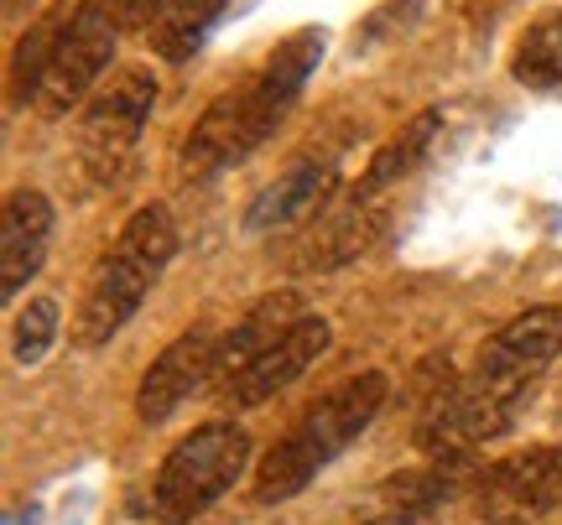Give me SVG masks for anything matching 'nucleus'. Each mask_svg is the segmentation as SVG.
Here are the masks:
<instances>
[{
	"label": "nucleus",
	"instance_id": "nucleus-1",
	"mask_svg": "<svg viewBox=\"0 0 562 525\" xmlns=\"http://www.w3.org/2000/svg\"><path fill=\"white\" fill-rule=\"evenodd\" d=\"M323 62V32H297L256 68V79L229 89L199 115V125L182 141V178L203 182L220 178L229 167H240L256 146L286 121V110L297 104L302 83L318 73Z\"/></svg>",
	"mask_w": 562,
	"mask_h": 525
},
{
	"label": "nucleus",
	"instance_id": "nucleus-2",
	"mask_svg": "<svg viewBox=\"0 0 562 525\" xmlns=\"http://www.w3.org/2000/svg\"><path fill=\"white\" fill-rule=\"evenodd\" d=\"M385 396H391V380H385L381 369H364V375L334 385L323 401L307 406L302 422L292 426L261 458V468H256V500H261V505H281V500L302 494L323 468L339 458L344 447L360 437L364 426L381 416Z\"/></svg>",
	"mask_w": 562,
	"mask_h": 525
},
{
	"label": "nucleus",
	"instance_id": "nucleus-3",
	"mask_svg": "<svg viewBox=\"0 0 562 525\" xmlns=\"http://www.w3.org/2000/svg\"><path fill=\"white\" fill-rule=\"evenodd\" d=\"M178 255V224L167 208H136L131 224L121 229L115 250L100 261L94 282L83 292L79 307V344L83 349H100L121 333L131 318L140 312V303L151 297L157 276L167 271V261Z\"/></svg>",
	"mask_w": 562,
	"mask_h": 525
},
{
	"label": "nucleus",
	"instance_id": "nucleus-4",
	"mask_svg": "<svg viewBox=\"0 0 562 525\" xmlns=\"http://www.w3.org/2000/svg\"><path fill=\"white\" fill-rule=\"evenodd\" d=\"M250 464V437L235 422H203L199 432H188L167 464H161L157 484H151V505H157L161 525H188L203 510L224 500L235 479Z\"/></svg>",
	"mask_w": 562,
	"mask_h": 525
},
{
	"label": "nucleus",
	"instance_id": "nucleus-5",
	"mask_svg": "<svg viewBox=\"0 0 562 525\" xmlns=\"http://www.w3.org/2000/svg\"><path fill=\"white\" fill-rule=\"evenodd\" d=\"M521 401L526 390H510V385L474 369L469 380H453L448 390H438L427 401L417 422V447L432 464H469L474 447L495 443V437H505L516 426Z\"/></svg>",
	"mask_w": 562,
	"mask_h": 525
},
{
	"label": "nucleus",
	"instance_id": "nucleus-6",
	"mask_svg": "<svg viewBox=\"0 0 562 525\" xmlns=\"http://www.w3.org/2000/svg\"><path fill=\"white\" fill-rule=\"evenodd\" d=\"M151 104H157V79L146 68H121L89 100L79 121V162L94 187H121L131 178L140 130L151 121Z\"/></svg>",
	"mask_w": 562,
	"mask_h": 525
},
{
	"label": "nucleus",
	"instance_id": "nucleus-7",
	"mask_svg": "<svg viewBox=\"0 0 562 525\" xmlns=\"http://www.w3.org/2000/svg\"><path fill=\"white\" fill-rule=\"evenodd\" d=\"M115 37H121V21L100 0H83L79 11L63 21L58 32H53L47 62H42L37 94H32L42 115H68L100 83V73L115 58Z\"/></svg>",
	"mask_w": 562,
	"mask_h": 525
},
{
	"label": "nucleus",
	"instance_id": "nucleus-8",
	"mask_svg": "<svg viewBox=\"0 0 562 525\" xmlns=\"http://www.w3.org/2000/svg\"><path fill=\"white\" fill-rule=\"evenodd\" d=\"M474 505L490 525H526L562 505V447H531L474 479Z\"/></svg>",
	"mask_w": 562,
	"mask_h": 525
},
{
	"label": "nucleus",
	"instance_id": "nucleus-9",
	"mask_svg": "<svg viewBox=\"0 0 562 525\" xmlns=\"http://www.w3.org/2000/svg\"><path fill=\"white\" fill-rule=\"evenodd\" d=\"M328 339H334L328 318H318V312L297 318V328H292V333H286L281 344H271L261 359L245 364L235 380L214 390V396H220V406H229V411H250V406H266L271 396H281L286 385H297L302 375H307V369L323 359Z\"/></svg>",
	"mask_w": 562,
	"mask_h": 525
},
{
	"label": "nucleus",
	"instance_id": "nucleus-10",
	"mask_svg": "<svg viewBox=\"0 0 562 525\" xmlns=\"http://www.w3.org/2000/svg\"><path fill=\"white\" fill-rule=\"evenodd\" d=\"M214 354H220V333L214 328H188L182 339H172V344L161 349L136 390L140 422H151V426L167 422L193 390L214 385Z\"/></svg>",
	"mask_w": 562,
	"mask_h": 525
},
{
	"label": "nucleus",
	"instance_id": "nucleus-11",
	"mask_svg": "<svg viewBox=\"0 0 562 525\" xmlns=\"http://www.w3.org/2000/svg\"><path fill=\"white\" fill-rule=\"evenodd\" d=\"M558 354H562V307H526L521 318H510V323L484 344L480 375L510 385V390H531V380H537Z\"/></svg>",
	"mask_w": 562,
	"mask_h": 525
},
{
	"label": "nucleus",
	"instance_id": "nucleus-12",
	"mask_svg": "<svg viewBox=\"0 0 562 525\" xmlns=\"http://www.w3.org/2000/svg\"><path fill=\"white\" fill-rule=\"evenodd\" d=\"M334 187H339V157H302L281 172L271 187H266L261 198L250 203V214H245V229L250 235H271V229H292V224L313 219L323 203L334 198Z\"/></svg>",
	"mask_w": 562,
	"mask_h": 525
},
{
	"label": "nucleus",
	"instance_id": "nucleus-13",
	"mask_svg": "<svg viewBox=\"0 0 562 525\" xmlns=\"http://www.w3.org/2000/svg\"><path fill=\"white\" fill-rule=\"evenodd\" d=\"M47 240H53V203L37 187L5 193V208H0V292L5 297H16L42 271Z\"/></svg>",
	"mask_w": 562,
	"mask_h": 525
},
{
	"label": "nucleus",
	"instance_id": "nucleus-14",
	"mask_svg": "<svg viewBox=\"0 0 562 525\" xmlns=\"http://www.w3.org/2000/svg\"><path fill=\"white\" fill-rule=\"evenodd\" d=\"M297 318H307V307H302L297 292H271V297H261V303L250 307L240 323L220 339V354H214V390L235 380L245 364L261 359L271 344H281V339L297 328Z\"/></svg>",
	"mask_w": 562,
	"mask_h": 525
},
{
	"label": "nucleus",
	"instance_id": "nucleus-15",
	"mask_svg": "<svg viewBox=\"0 0 562 525\" xmlns=\"http://www.w3.org/2000/svg\"><path fill=\"white\" fill-rule=\"evenodd\" d=\"M385 229V214L375 208V198H355L344 203L339 214H328L323 229L307 240V250L297 255V271H334V265L355 261L360 250H370V240Z\"/></svg>",
	"mask_w": 562,
	"mask_h": 525
},
{
	"label": "nucleus",
	"instance_id": "nucleus-16",
	"mask_svg": "<svg viewBox=\"0 0 562 525\" xmlns=\"http://www.w3.org/2000/svg\"><path fill=\"white\" fill-rule=\"evenodd\" d=\"M438 130H442V115H438V110H422V115L406 125L396 141H385L381 151L370 157V167H364V178H360V187H355V193H360V198H375V193H385L391 182H402L406 172H412V167L432 151Z\"/></svg>",
	"mask_w": 562,
	"mask_h": 525
},
{
	"label": "nucleus",
	"instance_id": "nucleus-17",
	"mask_svg": "<svg viewBox=\"0 0 562 525\" xmlns=\"http://www.w3.org/2000/svg\"><path fill=\"white\" fill-rule=\"evenodd\" d=\"M224 5L229 0H161L157 21H151V42H157L161 58H193L209 37V26L224 16Z\"/></svg>",
	"mask_w": 562,
	"mask_h": 525
},
{
	"label": "nucleus",
	"instance_id": "nucleus-18",
	"mask_svg": "<svg viewBox=\"0 0 562 525\" xmlns=\"http://www.w3.org/2000/svg\"><path fill=\"white\" fill-rule=\"evenodd\" d=\"M510 73L526 89H562V11L542 16L526 32L516 58H510Z\"/></svg>",
	"mask_w": 562,
	"mask_h": 525
},
{
	"label": "nucleus",
	"instance_id": "nucleus-19",
	"mask_svg": "<svg viewBox=\"0 0 562 525\" xmlns=\"http://www.w3.org/2000/svg\"><path fill=\"white\" fill-rule=\"evenodd\" d=\"M53 339H58V303H53V297H32V303L11 318V359H16L21 369H32V364L47 359Z\"/></svg>",
	"mask_w": 562,
	"mask_h": 525
},
{
	"label": "nucleus",
	"instance_id": "nucleus-20",
	"mask_svg": "<svg viewBox=\"0 0 562 525\" xmlns=\"http://www.w3.org/2000/svg\"><path fill=\"white\" fill-rule=\"evenodd\" d=\"M364 525H432L427 510H385L381 521H364Z\"/></svg>",
	"mask_w": 562,
	"mask_h": 525
}]
</instances>
